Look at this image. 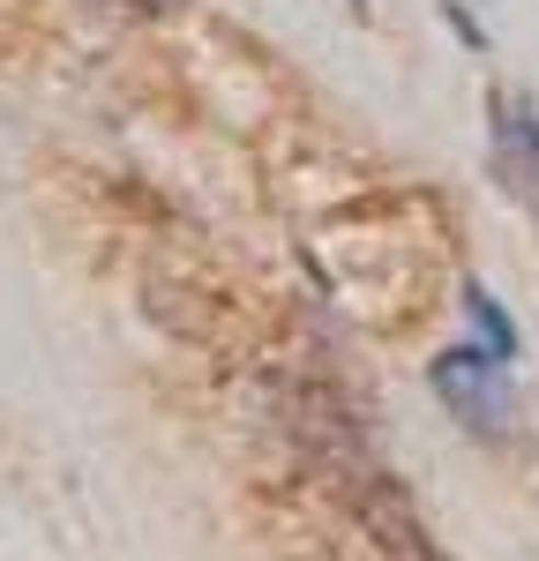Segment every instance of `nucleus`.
<instances>
[{"label":"nucleus","mask_w":539,"mask_h":561,"mask_svg":"<svg viewBox=\"0 0 539 561\" xmlns=\"http://www.w3.org/2000/svg\"><path fill=\"white\" fill-rule=\"evenodd\" d=\"M427 389L443 397V412L465 434H488V442H502V434H509V412H517V397H509V367H502V359H488L480 345L435 352V359H427Z\"/></svg>","instance_id":"obj_1"},{"label":"nucleus","mask_w":539,"mask_h":561,"mask_svg":"<svg viewBox=\"0 0 539 561\" xmlns=\"http://www.w3.org/2000/svg\"><path fill=\"white\" fill-rule=\"evenodd\" d=\"M488 165L502 195L539 217V105L525 90H488Z\"/></svg>","instance_id":"obj_2"},{"label":"nucleus","mask_w":539,"mask_h":561,"mask_svg":"<svg viewBox=\"0 0 539 561\" xmlns=\"http://www.w3.org/2000/svg\"><path fill=\"white\" fill-rule=\"evenodd\" d=\"M465 314H472V330H480V352L509 367V359H517V322L502 314V300H494L488 285H465Z\"/></svg>","instance_id":"obj_3"},{"label":"nucleus","mask_w":539,"mask_h":561,"mask_svg":"<svg viewBox=\"0 0 539 561\" xmlns=\"http://www.w3.org/2000/svg\"><path fill=\"white\" fill-rule=\"evenodd\" d=\"M121 8H135V15H173L180 0H121Z\"/></svg>","instance_id":"obj_4"},{"label":"nucleus","mask_w":539,"mask_h":561,"mask_svg":"<svg viewBox=\"0 0 539 561\" xmlns=\"http://www.w3.org/2000/svg\"><path fill=\"white\" fill-rule=\"evenodd\" d=\"M353 8H359V15H367V0H353Z\"/></svg>","instance_id":"obj_5"}]
</instances>
